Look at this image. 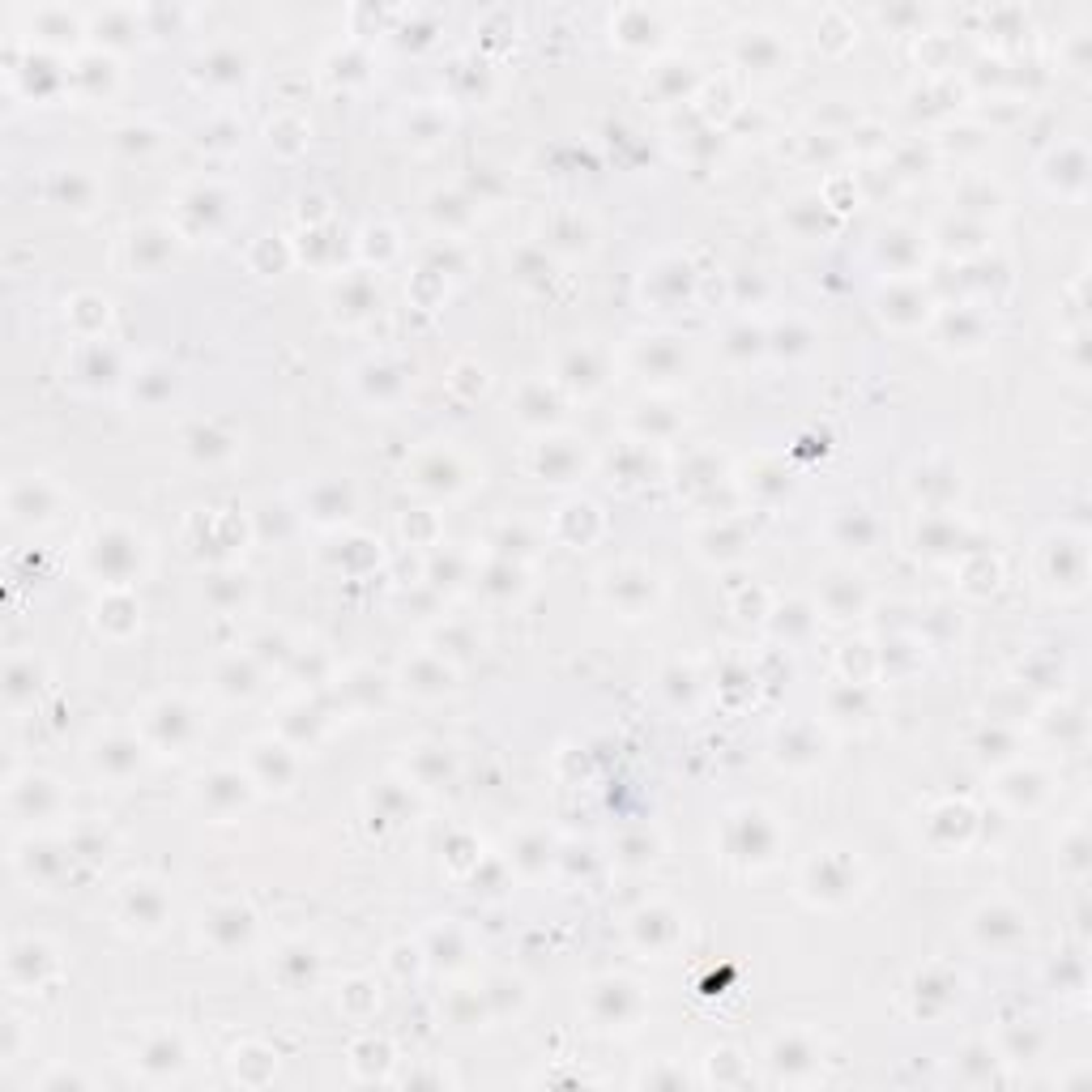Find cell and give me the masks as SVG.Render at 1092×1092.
<instances>
[{
    "mask_svg": "<svg viewBox=\"0 0 1092 1092\" xmlns=\"http://www.w3.org/2000/svg\"><path fill=\"white\" fill-rule=\"evenodd\" d=\"M149 1067V1071H180V1062H184V1050H180V1042H158V1045H149L146 1050V1059H141Z\"/></svg>",
    "mask_w": 1092,
    "mask_h": 1092,
    "instance_id": "6da1fadb",
    "label": "cell"
}]
</instances>
